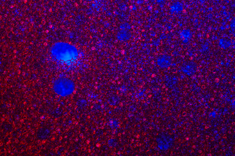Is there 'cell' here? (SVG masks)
<instances>
[{
	"instance_id": "1",
	"label": "cell",
	"mask_w": 235,
	"mask_h": 156,
	"mask_svg": "<svg viewBox=\"0 0 235 156\" xmlns=\"http://www.w3.org/2000/svg\"><path fill=\"white\" fill-rule=\"evenodd\" d=\"M56 83L54 87L56 91L59 94L62 96L70 94L74 90L73 82L66 79H60Z\"/></svg>"
},
{
	"instance_id": "2",
	"label": "cell",
	"mask_w": 235,
	"mask_h": 156,
	"mask_svg": "<svg viewBox=\"0 0 235 156\" xmlns=\"http://www.w3.org/2000/svg\"><path fill=\"white\" fill-rule=\"evenodd\" d=\"M197 70V66L193 62H188L184 64L182 70L188 76H192L195 74Z\"/></svg>"
},
{
	"instance_id": "3",
	"label": "cell",
	"mask_w": 235,
	"mask_h": 156,
	"mask_svg": "<svg viewBox=\"0 0 235 156\" xmlns=\"http://www.w3.org/2000/svg\"><path fill=\"white\" fill-rule=\"evenodd\" d=\"M158 65L162 67H167L171 64V59L170 58L166 56H163L158 58Z\"/></svg>"
},
{
	"instance_id": "4",
	"label": "cell",
	"mask_w": 235,
	"mask_h": 156,
	"mask_svg": "<svg viewBox=\"0 0 235 156\" xmlns=\"http://www.w3.org/2000/svg\"><path fill=\"white\" fill-rule=\"evenodd\" d=\"M159 143H158V145L159 147L162 148V149L164 150V149H167V148L169 147V144H168L166 143V142L167 143H169V141H168V139H167V137L165 136H162V137H160L159 141Z\"/></svg>"
},
{
	"instance_id": "5",
	"label": "cell",
	"mask_w": 235,
	"mask_h": 156,
	"mask_svg": "<svg viewBox=\"0 0 235 156\" xmlns=\"http://www.w3.org/2000/svg\"><path fill=\"white\" fill-rule=\"evenodd\" d=\"M219 44L220 47H222L223 49H226L231 46V41L227 39H220V41Z\"/></svg>"
},
{
	"instance_id": "6",
	"label": "cell",
	"mask_w": 235,
	"mask_h": 156,
	"mask_svg": "<svg viewBox=\"0 0 235 156\" xmlns=\"http://www.w3.org/2000/svg\"><path fill=\"white\" fill-rule=\"evenodd\" d=\"M191 32L189 30H184L181 33V36L184 39V42L186 43V41H187L186 42H188L191 37Z\"/></svg>"
},
{
	"instance_id": "7",
	"label": "cell",
	"mask_w": 235,
	"mask_h": 156,
	"mask_svg": "<svg viewBox=\"0 0 235 156\" xmlns=\"http://www.w3.org/2000/svg\"><path fill=\"white\" fill-rule=\"evenodd\" d=\"M172 9L175 12H179L182 10V6L179 3H176L172 7Z\"/></svg>"
}]
</instances>
